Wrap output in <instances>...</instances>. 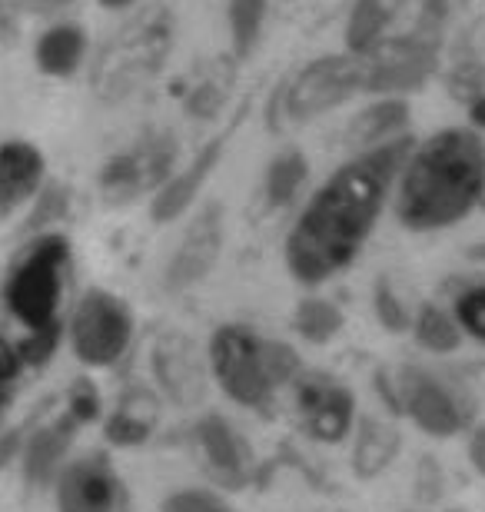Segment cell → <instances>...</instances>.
<instances>
[{"instance_id":"cell-15","label":"cell","mask_w":485,"mask_h":512,"mask_svg":"<svg viewBox=\"0 0 485 512\" xmlns=\"http://www.w3.org/2000/svg\"><path fill=\"white\" fill-rule=\"evenodd\" d=\"M44 153L27 140L0 143V217H10L14 210L34 200L44 187Z\"/></svg>"},{"instance_id":"cell-11","label":"cell","mask_w":485,"mask_h":512,"mask_svg":"<svg viewBox=\"0 0 485 512\" xmlns=\"http://www.w3.org/2000/svg\"><path fill=\"white\" fill-rule=\"evenodd\" d=\"M220 250H223V210L220 203H206L193 217L187 233H183L177 253L170 256L167 270H163V286L173 293L190 290V286H196L213 270Z\"/></svg>"},{"instance_id":"cell-35","label":"cell","mask_w":485,"mask_h":512,"mask_svg":"<svg viewBox=\"0 0 485 512\" xmlns=\"http://www.w3.org/2000/svg\"><path fill=\"white\" fill-rule=\"evenodd\" d=\"M469 117L476 120L479 127H485V94H482V97H476V100H472V104H469Z\"/></svg>"},{"instance_id":"cell-26","label":"cell","mask_w":485,"mask_h":512,"mask_svg":"<svg viewBox=\"0 0 485 512\" xmlns=\"http://www.w3.org/2000/svg\"><path fill=\"white\" fill-rule=\"evenodd\" d=\"M416 340L432 353H452V350H459L462 333L439 306H422L419 320H416Z\"/></svg>"},{"instance_id":"cell-13","label":"cell","mask_w":485,"mask_h":512,"mask_svg":"<svg viewBox=\"0 0 485 512\" xmlns=\"http://www.w3.org/2000/svg\"><path fill=\"white\" fill-rule=\"evenodd\" d=\"M296 406L306 419V429L323 443H339L353 429V393L323 373L296 376Z\"/></svg>"},{"instance_id":"cell-1","label":"cell","mask_w":485,"mask_h":512,"mask_svg":"<svg viewBox=\"0 0 485 512\" xmlns=\"http://www.w3.org/2000/svg\"><path fill=\"white\" fill-rule=\"evenodd\" d=\"M409 153L406 137L363 150L309 197L286 237V266L299 283L316 286L356 260Z\"/></svg>"},{"instance_id":"cell-25","label":"cell","mask_w":485,"mask_h":512,"mask_svg":"<svg viewBox=\"0 0 485 512\" xmlns=\"http://www.w3.org/2000/svg\"><path fill=\"white\" fill-rule=\"evenodd\" d=\"M296 330L309 343H326L343 330V313L326 300H303L296 310Z\"/></svg>"},{"instance_id":"cell-24","label":"cell","mask_w":485,"mask_h":512,"mask_svg":"<svg viewBox=\"0 0 485 512\" xmlns=\"http://www.w3.org/2000/svg\"><path fill=\"white\" fill-rule=\"evenodd\" d=\"M309 173V163L303 153L296 150H286L280 153L270 170H266V200H270V207H286V203H293V197L303 187Z\"/></svg>"},{"instance_id":"cell-22","label":"cell","mask_w":485,"mask_h":512,"mask_svg":"<svg viewBox=\"0 0 485 512\" xmlns=\"http://www.w3.org/2000/svg\"><path fill=\"white\" fill-rule=\"evenodd\" d=\"M157 423V403L147 393H133L107 423V436L117 446H137Z\"/></svg>"},{"instance_id":"cell-27","label":"cell","mask_w":485,"mask_h":512,"mask_svg":"<svg viewBox=\"0 0 485 512\" xmlns=\"http://www.w3.org/2000/svg\"><path fill=\"white\" fill-rule=\"evenodd\" d=\"M456 316H459L462 330H466L469 336H476L479 343H485V283L469 286V290L459 296Z\"/></svg>"},{"instance_id":"cell-32","label":"cell","mask_w":485,"mask_h":512,"mask_svg":"<svg viewBox=\"0 0 485 512\" xmlns=\"http://www.w3.org/2000/svg\"><path fill=\"white\" fill-rule=\"evenodd\" d=\"M64 210H67V190L47 187L37 200V213L30 217V227H44V223L64 217Z\"/></svg>"},{"instance_id":"cell-4","label":"cell","mask_w":485,"mask_h":512,"mask_svg":"<svg viewBox=\"0 0 485 512\" xmlns=\"http://www.w3.org/2000/svg\"><path fill=\"white\" fill-rule=\"evenodd\" d=\"M210 366L223 393L240 406H260L273 386L299 376V360L290 346L263 340L246 326H220L213 333Z\"/></svg>"},{"instance_id":"cell-8","label":"cell","mask_w":485,"mask_h":512,"mask_svg":"<svg viewBox=\"0 0 485 512\" xmlns=\"http://www.w3.org/2000/svg\"><path fill=\"white\" fill-rule=\"evenodd\" d=\"M133 340V316L120 296L107 290H90L80 296L70 316V343L80 363L113 366L127 353Z\"/></svg>"},{"instance_id":"cell-12","label":"cell","mask_w":485,"mask_h":512,"mask_svg":"<svg viewBox=\"0 0 485 512\" xmlns=\"http://www.w3.org/2000/svg\"><path fill=\"white\" fill-rule=\"evenodd\" d=\"M60 512H120L123 483L103 456H84L57 476Z\"/></svg>"},{"instance_id":"cell-18","label":"cell","mask_w":485,"mask_h":512,"mask_svg":"<svg viewBox=\"0 0 485 512\" xmlns=\"http://www.w3.org/2000/svg\"><path fill=\"white\" fill-rule=\"evenodd\" d=\"M77 429H80L77 419L70 413H64V416H57L54 423L40 426L34 436H27V443L20 446V449H24L27 483L44 486L60 473V463H64V456L70 449V439H74Z\"/></svg>"},{"instance_id":"cell-19","label":"cell","mask_w":485,"mask_h":512,"mask_svg":"<svg viewBox=\"0 0 485 512\" xmlns=\"http://www.w3.org/2000/svg\"><path fill=\"white\" fill-rule=\"evenodd\" d=\"M34 54L47 77H70L87 57V34L77 24H57L40 34Z\"/></svg>"},{"instance_id":"cell-14","label":"cell","mask_w":485,"mask_h":512,"mask_svg":"<svg viewBox=\"0 0 485 512\" xmlns=\"http://www.w3.org/2000/svg\"><path fill=\"white\" fill-rule=\"evenodd\" d=\"M153 373L173 403L196 406L203 399V366L196 356V346L183 333L160 336V343L153 346Z\"/></svg>"},{"instance_id":"cell-23","label":"cell","mask_w":485,"mask_h":512,"mask_svg":"<svg viewBox=\"0 0 485 512\" xmlns=\"http://www.w3.org/2000/svg\"><path fill=\"white\" fill-rule=\"evenodd\" d=\"M266 10H270V0H230L226 4V24H230L236 60H246L253 54L256 40L263 34Z\"/></svg>"},{"instance_id":"cell-28","label":"cell","mask_w":485,"mask_h":512,"mask_svg":"<svg viewBox=\"0 0 485 512\" xmlns=\"http://www.w3.org/2000/svg\"><path fill=\"white\" fill-rule=\"evenodd\" d=\"M373 300H376V316H379V323L386 326V330L392 333H406L409 330V310L402 306V300L396 296V290L386 283V280H379L376 283V293H373Z\"/></svg>"},{"instance_id":"cell-36","label":"cell","mask_w":485,"mask_h":512,"mask_svg":"<svg viewBox=\"0 0 485 512\" xmlns=\"http://www.w3.org/2000/svg\"><path fill=\"white\" fill-rule=\"evenodd\" d=\"M133 0H100V7H110V10H120V7H130Z\"/></svg>"},{"instance_id":"cell-6","label":"cell","mask_w":485,"mask_h":512,"mask_svg":"<svg viewBox=\"0 0 485 512\" xmlns=\"http://www.w3.org/2000/svg\"><path fill=\"white\" fill-rule=\"evenodd\" d=\"M70 266V243L60 233H44L20 250L4 283V303L30 336L60 333L57 310L64 300V276Z\"/></svg>"},{"instance_id":"cell-17","label":"cell","mask_w":485,"mask_h":512,"mask_svg":"<svg viewBox=\"0 0 485 512\" xmlns=\"http://www.w3.org/2000/svg\"><path fill=\"white\" fill-rule=\"evenodd\" d=\"M196 443H200L216 479H223L226 486L246 483V469H250L246 466L250 463V459H246V446L223 416L200 419V423H196Z\"/></svg>"},{"instance_id":"cell-33","label":"cell","mask_w":485,"mask_h":512,"mask_svg":"<svg viewBox=\"0 0 485 512\" xmlns=\"http://www.w3.org/2000/svg\"><path fill=\"white\" fill-rule=\"evenodd\" d=\"M20 429H14V433H7V436H0V469H4L10 459H14L20 453Z\"/></svg>"},{"instance_id":"cell-10","label":"cell","mask_w":485,"mask_h":512,"mask_svg":"<svg viewBox=\"0 0 485 512\" xmlns=\"http://www.w3.org/2000/svg\"><path fill=\"white\" fill-rule=\"evenodd\" d=\"M399 399L396 403L412 416V423L426 429L429 436H456L466 426L469 413L462 409L456 393L436 380L432 373L419 370V366H406L399 373Z\"/></svg>"},{"instance_id":"cell-3","label":"cell","mask_w":485,"mask_h":512,"mask_svg":"<svg viewBox=\"0 0 485 512\" xmlns=\"http://www.w3.org/2000/svg\"><path fill=\"white\" fill-rule=\"evenodd\" d=\"M485 193V143L476 130L449 127L419 143L402 167L396 213L409 230H446L466 220Z\"/></svg>"},{"instance_id":"cell-20","label":"cell","mask_w":485,"mask_h":512,"mask_svg":"<svg viewBox=\"0 0 485 512\" xmlns=\"http://www.w3.org/2000/svg\"><path fill=\"white\" fill-rule=\"evenodd\" d=\"M409 127V104L399 97H383L379 104H369L363 114L349 124V143L363 150H373L379 143L396 140V133Z\"/></svg>"},{"instance_id":"cell-16","label":"cell","mask_w":485,"mask_h":512,"mask_svg":"<svg viewBox=\"0 0 485 512\" xmlns=\"http://www.w3.org/2000/svg\"><path fill=\"white\" fill-rule=\"evenodd\" d=\"M226 137H230V133H223V137L210 140L187 163V170H180L177 177H170L167 183H163V187L157 190V197H153V203H150V217L153 220H157V223H173V220L183 217V213L193 207L196 193L203 190V183L210 180V173L216 170V163H220V157H223Z\"/></svg>"},{"instance_id":"cell-9","label":"cell","mask_w":485,"mask_h":512,"mask_svg":"<svg viewBox=\"0 0 485 512\" xmlns=\"http://www.w3.org/2000/svg\"><path fill=\"white\" fill-rule=\"evenodd\" d=\"M177 163V137L173 133H150L133 143L130 150L117 153L100 170V193L110 203H130L147 190H160L170 180Z\"/></svg>"},{"instance_id":"cell-5","label":"cell","mask_w":485,"mask_h":512,"mask_svg":"<svg viewBox=\"0 0 485 512\" xmlns=\"http://www.w3.org/2000/svg\"><path fill=\"white\" fill-rule=\"evenodd\" d=\"M173 50V14L150 7L127 20L100 50L94 67V87L100 97L120 100L143 87L163 70Z\"/></svg>"},{"instance_id":"cell-21","label":"cell","mask_w":485,"mask_h":512,"mask_svg":"<svg viewBox=\"0 0 485 512\" xmlns=\"http://www.w3.org/2000/svg\"><path fill=\"white\" fill-rule=\"evenodd\" d=\"M399 453V433L383 419H363L356 429V449H353V469L359 476H376L392 463Z\"/></svg>"},{"instance_id":"cell-29","label":"cell","mask_w":485,"mask_h":512,"mask_svg":"<svg viewBox=\"0 0 485 512\" xmlns=\"http://www.w3.org/2000/svg\"><path fill=\"white\" fill-rule=\"evenodd\" d=\"M20 370H24V356L10 340L0 336V416L14 399V383L20 380Z\"/></svg>"},{"instance_id":"cell-2","label":"cell","mask_w":485,"mask_h":512,"mask_svg":"<svg viewBox=\"0 0 485 512\" xmlns=\"http://www.w3.org/2000/svg\"><path fill=\"white\" fill-rule=\"evenodd\" d=\"M449 0H356L346 47L366 67V94H406L439 67Z\"/></svg>"},{"instance_id":"cell-7","label":"cell","mask_w":485,"mask_h":512,"mask_svg":"<svg viewBox=\"0 0 485 512\" xmlns=\"http://www.w3.org/2000/svg\"><path fill=\"white\" fill-rule=\"evenodd\" d=\"M363 87L366 67L349 50L346 54L316 57L280 87V94L273 97L270 120H276V114H280V124H309V120L346 104L349 97L363 94Z\"/></svg>"},{"instance_id":"cell-30","label":"cell","mask_w":485,"mask_h":512,"mask_svg":"<svg viewBox=\"0 0 485 512\" xmlns=\"http://www.w3.org/2000/svg\"><path fill=\"white\" fill-rule=\"evenodd\" d=\"M163 512H230V506L220 496L203 493V489H180L163 503Z\"/></svg>"},{"instance_id":"cell-34","label":"cell","mask_w":485,"mask_h":512,"mask_svg":"<svg viewBox=\"0 0 485 512\" xmlns=\"http://www.w3.org/2000/svg\"><path fill=\"white\" fill-rule=\"evenodd\" d=\"M469 453H472V463H476V466H479V473L485 476V426L476 433V439H472V449H469Z\"/></svg>"},{"instance_id":"cell-31","label":"cell","mask_w":485,"mask_h":512,"mask_svg":"<svg viewBox=\"0 0 485 512\" xmlns=\"http://www.w3.org/2000/svg\"><path fill=\"white\" fill-rule=\"evenodd\" d=\"M67 413L74 416L80 426L90 423V419H97V413H100L97 389L90 383H74V389H70V409H67Z\"/></svg>"}]
</instances>
